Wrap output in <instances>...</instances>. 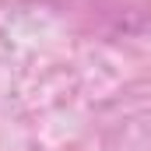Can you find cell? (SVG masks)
I'll use <instances>...</instances> for the list:
<instances>
[]
</instances>
